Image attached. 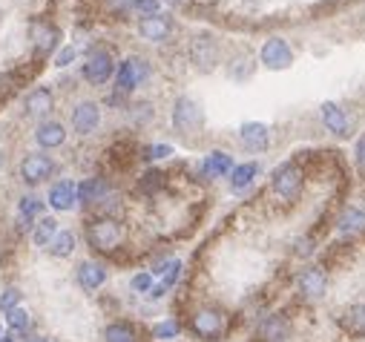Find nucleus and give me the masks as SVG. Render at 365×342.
Instances as JSON below:
<instances>
[{
	"label": "nucleus",
	"mask_w": 365,
	"mask_h": 342,
	"mask_svg": "<svg viewBox=\"0 0 365 342\" xmlns=\"http://www.w3.org/2000/svg\"><path fill=\"white\" fill-rule=\"evenodd\" d=\"M121 239H124V231H121L118 219L98 216L87 224V242H89V248L98 253H113L121 244Z\"/></svg>",
	"instance_id": "f257e3e1"
},
{
	"label": "nucleus",
	"mask_w": 365,
	"mask_h": 342,
	"mask_svg": "<svg viewBox=\"0 0 365 342\" xmlns=\"http://www.w3.org/2000/svg\"><path fill=\"white\" fill-rule=\"evenodd\" d=\"M228 328V317L219 308H199V311L190 317V331L204 342H216Z\"/></svg>",
	"instance_id": "f03ea898"
},
{
	"label": "nucleus",
	"mask_w": 365,
	"mask_h": 342,
	"mask_svg": "<svg viewBox=\"0 0 365 342\" xmlns=\"http://www.w3.org/2000/svg\"><path fill=\"white\" fill-rule=\"evenodd\" d=\"M150 75V67L144 58H126L118 63V72H115V92L118 95H130L141 81Z\"/></svg>",
	"instance_id": "7ed1b4c3"
},
{
	"label": "nucleus",
	"mask_w": 365,
	"mask_h": 342,
	"mask_svg": "<svg viewBox=\"0 0 365 342\" xmlns=\"http://www.w3.org/2000/svg\"><path fill=\"white\" fill-rule=\"evenodd\" d=\"M274 193L279 195L282 202H296L302 195V170L296 164H282L276 173H274Z\"/></svg>",
	"instance_id": "20e7f679"
},
{
	"label": "nucleus",
	"mask_w": 365,
	"mask_h": 342,
	"mask_svg": "<svg viewBox=\"0 0 365 342\" xmlns=\"http://www.w3.org/2000/svg\"><path fill=\"white\" fill-rule=\"evenodd\" d=\"M113 75H115V63H113V55H109L107 49L89 52V58L84 61V81H89L92 87H101Z\"/></svg>",
	"instance_id": "39448f33"
},
{
	"label": "nucleus",
	"mask_w": 365,
	"mask_h": 342,
	"mask_svg": "<svg viewBox=\"0 0 365 342\" xmlns=\"http://www.w3.org/2000/svg\"><path fill=\"white\" fill-rule=\"evenodd\" d=\"M201 121H204L201 107L193 101V98L181 95L176 101V107H173V127H176L181 136H190L196 127H201Z\"/></svg>",
	"instance_id": "423d86ee"
},
{
	"label": "nucleus",
	"mask_w": 365,
	"mask_h": 342,
	"mask_svg": "<svg viewBox=\"0 0 365 342\" xmlns=\"http://www.w3.org/2000/svg\"><path fill=\"white\" fill-rule=\"evenodd\" d=\"M259 55H262V63H265V67H267V70H274V72L288 70L291 63H294V52H291V46L285 43L282 38H267Z\"/></svg>",
	"instance_id": "0eeeda50"
},
{
	"label": "nucleus",
	"mask_w": 365,
	"mask_h": 342,
	"mask_svg": "<svg viewBox=\"0 0 365 342\" xmlns=\"http://www.w3.org/2000/svg\"><path fill=\"white\" fill-rule=\"evenodd\" d=\"M55 173V161L43 153H29L23 161H21V175L26 184H41L46 182Z\"/></svg>",
	"instance_id": "6e6552de"
},
{
	"label": "nucleus",
	"mask_w": 365,
	"mask_h": 342,
	"mask_svg": "<svg viewBox=\"0 0 365 342\" xmlns=\"http://www.w3.org/2000/svg\"><path fill=\"white\" fill-rule=\"evenodd\" d=\"M101 124V109L98 104H92V101H81L75 109H72V129L78 136H89L95 133Z\"/></svg>",
	"instance_id": "1a4fd4ad"
},
{
	"label": "nucleus",
	"mask_w": 365,
	"mask_h": 342,
	"mask_svg": "<svg viewBox=\"0 0 365 342\" xmlns=\"http://www.w3.org/2000/svg\"><path fill=\"white\" fill-rule=\"evenodd\" d=\"M58 38H60V35H58V29H55L52 23H46V21H35V23H32V43H35L38 61L55 52Z\"/></svg>",
	"instance_id": "9d476101"
},
{
	"label": "nucleus",
	"mask_w": 365,
	"mask_h": 342,
	"mask_svg": "<svg viewBox=\"0 0 365 342\" xmlns=\"http://www.w3.org/2000/svg\"><path fill=\"white\" fill-rule=\"evenodd\" d=\"M190 55H193V63L201 70V72H210L216 63H219V46L213 38L208 35H201L193 41V49H190Z\"/></svg>",
	"instance_id": "9b49d317"
},
{
	"label": "nucleus",
	"mask_w": 365,
	"mask_h": 342,
	"mask_svg": "<svg viewBox=\"0 0 365 342\" xmlns=\"http://www.w3.org/2000/svg\"><path fill=\"white\" fill-rule=\"evenodd\" d=\"M325 288H328V276L322 268H308L299 276V293H302L305 299H322Z\"/></svg>",
	"instance_id": "f8f14e48"
},
{
	"label": "nucleus",
	"mask_w": 365,
	"mask_h": 342,
	"mask_svg": "<svg viewBox=\"0 0 365 342\" xmlns=\"http://www.w3.org/2000/svg\"><path fill=\"white\" fill-rule=\"evenodd\" d=\"M173 32V23L167 14H147V18H141L138 21V35L141 38H147V41H164L167 35Z\"/></svg>",
	"instance_id": "ddd939ff"
},
{
	"label": "nucleus",
	"mask_w": 365,
	"mask_h": 342,
	"mask_svg": "<svg viewBox=\"0 0 365 342\" xmlns=\"http://www.w3.org/2000/svg\"><path fill=\"white\" fill-rule=\"evenodd\" d=\"M242 144L253 153H262V150H267V144H271V133H267L265 124L247 121V124H242Z\"/></svg>",
	"instance_id": "4468645a"
},
{
	"label": "nucleus",
	"mask_w": 365,
	"mask_h": 342,
	"mask_svg": "<svg viewBox=\"0 0 365 342\" xmlns=\"http://www.w3.org/2000/svg\"><path fill=\"white\" fill-rule=\"evenodd\" d=\"M107 282V268L101 262H81L78 265V285L84 290H98Z\"/></svg>",
	"instance_id": "2eb2a0df"
},
{
	"label": "nucleus",
	"mask_w": 365,
	"mask_h": 342,
	"mask_svg": "<svg viewBox=\"0 0 365 342\" xmlns=\"http://www.w3.org/2000/svg\"><path fill=\"white\" fill-rule=\"evenodd\" d=\"M78 202V187L72 182H58L49 187V204L55 210H60V213H67V210H72Z\"/></svg>",
	"instance_id": "dca6fc26"
},
{
	"label": "nucleus",
	"mask_w": 365,
	"mask_h": 342,
	"mask_svg": "<svg viewBox=\"0 0 365 342\" xmlns=\"http://www.w3.org/2000/svg\"><path fill=\"white\" fill-rule=\"evenodd\" d=\"M35 138H38V144L43 147V150H55V147H60L63 141H67V129H63L60 121H43L35 129Z\"/></svg>",
	"instance_id": "f3484780"
},
{
	"label": "nucleus",
	"mask_w": 365,
	"mask_h": 342,
	"mask_svg": "<svg viewBox=\"0 0 365 342\" xmlns=\"http://www.w3.org/2000/svg\"><path fill=\"white\" fill-rule=\"evenodd\" d=\"M288 322H285V317H276V314H271V317H265L262 322H259V339H265V342H285L288 339Z\"/></svg>",
	"instance_id": "a211bd4d"
},
{
	"label": "nucleus",
	"mask_w": 365,
	"mask_h": 342,
	"mask_svg": "<svg viewBox=\"0 0 365 342\" xmlns=\"http://www.w3.org/2000/svg\"><path fill=\"white\" fill-rule=\"evenodd\" d=\"M26 112L29 116H49L52 112V107H55V98H52V92L46 89V87H38V89H32L29 95H26Z\"/></svg>",
	"instance_id": "6ab92c4d"
},
{
	"label": "nucleus",
	"mask_w": 365,
	"mask_h": 342,
	"mask_svg": "<svg viewBox=\"0 0 365 342\" xmlns=\"http://www.w3.org/2000/svg\"><path fill=\"white\" fill-rule=\"evenodd\" d=\"M109 193L107 178H87V182L78 187V202L81 204H101Z\"/></svg>",
	"instance_id": "aec40b11"
},
{
	"label": "nucleus",
	"mask_w": 365,
	"mask_h": 342,
	"mask_svg": "<svg viewBox=\"0 0 365 342\" xmlns=\"http://www.w3.org/2000/svg\"><path fill=\"white\" fill-rule=\"evenodd\" d=\"M322 124L328 127V133H337L342 136L345 129H348V116H345V109L334 101H325L322 104Z\"/></svg>",
	"instance_id": "412c9836"
},
{
	"label": "nucleus",
	"mask_w": 365,
	"mask_h": 342,
	"mask_svg": "<svg viewBox=\"0 0 365 342\" xmlns=\"http://www.w3.org/2000/svg\"><path fill=\"white\" fill-rule=\"evenodd\" d=\"M201 173H204V175H213V178L228 175V173H233V158H230L228 153H210L208 158H204Z\"/></svg>",
	"instance_id": "4be33fe9"
},
{
	"label": "nucleus",
	"mask_w": 365,
	"mask_h": 342,
	"mask_svg": "<svg viewBox=\"0 0 365 342\" xmlns=\"http://www.w3.org/2000/svg\"><path fill=\"white\" fill-rule=\"evenodd\" d=\"M58 236V222L52 216H43L38 219L35 224V231H32V242L38 244V248H49V242Z\"/></svg>",
	"instance_id": "5701e85b"
},
{
	"label": "nucleus",
	"mask_w": 365,
	"mask_h": 342,
	"mask_svg": "<svg viewBox=\"0 0 365 342\" xmlns=\"http://www.w3.org/2000/svg\"><path fill=\"white\" fill-rule=\"evenodd\" d=\"M256 173H259V167L253 164V161H247V164H242V167H233V173H230V187L236 193L247 190L253 184V178H256Z\"/></svg>",
	"instance_id": "b1692460"
},
{
	"label": "nucleus",
	"mask_w": 365,
	"mask_h": 342,
	"mask_svg": "<svg viewBox=\"0 0 365 342\" xmlns=\"http://www.w3.org/2000/svg\"><path fill=\"white\" fill-rule=\"evenodd\" d=\"M104 342H138V331L130 322H113V325H107Z\"/></svg>",
	"instance_id": "393cba45"
},
{
	"label": "nucleus",
	"mask_w": 365,
	"mask_h": 342,
	"mask_svg": "<svg viewBox=\"0 0 365 342\" xmlns=\"http://www.w3.org/2000/svg\"><path fill=\"white\" fill-rule=\"evenodd\" d=\"M342 328L351 331L354 336H365V305H354L351 311H345Z\"/></svg>",
	"instance_id": "a878e982"
},
{
	"label": "nucleus",
	"mask_w": 365,
	"mask_h": 342,
	"mask_svg": "<svg viewBox=\"0 0 365 342\" xmlns=\"http://www.w3.org/2000/svg\"><path fill=\"white\" fill-rule=\"evenodd\" d=\"M75 250V233L72 231H58V236L49 242V253L58 259H67Z\"/></svg>",
	"instance_id": "bb28decb"
},
{
	"label": "nucleus",
	"mask_w": 365,
	"mask_h": 342,
	"mask_svg": "<svg viewBox=\"0 0 365 342\" xmlns=\"http://www.w3.org/2000/svg\"><path fill=\"white\" fill-rule=\"evenodd\" d=\"M365 224V210H360V207H348L345 213L340 216V222H337V227L340 231H360V227Z\"/></svg>",
	"instance_id": "cd10ccee"
},
{
	"label": "nucleus",
	"mask_w": 365,
	"mask_h": 342,
	"mask_svg": "<svg viewBox=\"0 0 365 342\" xmlns=\"http://www.w3.org/2000/svg\"><path fill=\"white\" fill-rule=\"evenodd\" d=\"M41 210H43V202L41 199H35V195H23V199H21V224L26 227L32 219L41 213Z\"/></svg>",
	"instance_id": "c85d7f7f"
},
{
	"label": "nucleus",
	"mask_w": 365,
	"mask_h": 342,
	"mask_svg": "<svg viewBox=\"0 0 365 342\" xmlns=\"http://www.w3.org/2000/svg\"><path fill=\"white\" fill-rule=\"evenodd\" d=\"M6 322H9V328L18 331V334H26L29 325H32V319H29V314L23 311V308H12V311H6Z\"/></svg>",
	"instance_id": "c756f323"
},
{
	"label": "nucleus",
	"mask_w": 365,
	"mask_h": 342,
	"mask_svg": "<svg viewBox=\"0 0 365 342\" xmlns=\"http://www.w3.org/2000/svg\"><path fill=\"white\" fill-rule=\"evenodd\" d=\"M155 273L162 276V285H164V288H173V285L181 279V262H164Z\"/></svg>",
	"instance_id": "7c9ffc66"
},
{
	"label": "nucleus",
	"mask_w": 365,
	"mask_h": 342,
	"mask_svg": "<svg viewBox=\"0 0 365 342\" xmlns=\"http://www.w3.org/2000/svg\"><path fill=\"white\" fill-rule=\"evenodd\" d=\"M162 184H164V173L162 170H147L144 175H141V190H144V193L162 190Z\"/></svg>",
	"instance_id": "2f4dec72"
},
{
	"label": "nucleus",
	"mask_w": 365,
	"mask_h": 342,
	"mask_svg": "<svg viewBox=\"0 0 365 342\" xmlns=\"http://www.w3.org/2000/svg\"><path fill=\"white\" fill-rule=\"evenodd\" d=\"M179 322L176 319H167V322H158L155 328H153V334L158 336V339H176L179 336Z\"/></svg>",
	"instance_id": "473e14b6"
},
{
	"label": "nucleus",
	"mask_w": 365,
	"mask_h": 342,
	"mask_svg": "<svg viewBox=\"0 0 365 342\" xmlns=\"http://www.w3.org/2000/svg\"><path fill=\"white\" fill-rule=\"evenodd\" d=\"M107 9L118 14V18H124V14L135 12V0H107Z\"/></svg>",
	"instance_id": "72a5a7b5"
},
{
	"label": "nucleus",
	"mask_w": 365,
	"mask_h": 342,
	"mask_svg": "<svg viewBox=\"0 0 365 342\" xmlns=\"http://www.w3.org/2000/svg\"><path fill=\"white\" fill-rule=\"evenodd\" d=\"M18 302H21V290L18 288H6L3 293H0V308H3V311L18 308Z\"/></svg>",
	"instance_id": "f704fd0d"
},
{
	"label": "nucleus",
	"mask_w": 365,
	"mask_h": 342,
	"mask_svg": "<svg viewBox=\"0 0 365 342\" xmlns=\"http://www.w3.org/2000/svg\"><path fill=\"white\" fill-rule=\"evenodd\" d=\"M167 156H173V150H170L167 144H153V147H147V150H144L147 161H158V158H167Z\"/></svg>",
	"instance_id": "c9c22d12"
},
{
	"label": "nucleus",
	"mask_w": 365,
	"mask_h": 342,
	"mask_svg": "<svg viewBox=\"0 0 365 342\" xmlns=\"http://www.w3.org/2000/svg\"><path fill=\"white\" fill-rule=\"evenodd\" d=\"M150 288H153V273H138V276H133V290L150 293Z\"/></svg>",
	"instance_id": "e433bc0d"
},
{
	"label": "nucleus",
	"mask_w": 365,
	"mask_h": 342,
	"mask_svg": "<svg viewBox=\"0 0 365 342\" xmlns=\"http://www.w3.org/2000/svg\"><path fill=\"white\" fill-rule=\"evenodd\" d=\"M75 55H78L75 46H63L60 52H58V58H55V67H69V63L75 61Z\"/></svg>",
	"instance_id": "4c0bfd02"
},
{
	"label": "nucleus",
	"mask_w": 365,
	"mask_h": 342,
	"mask_svg": "<svg viewBox=\"0 0 365 342\" xmlns=\"http://www.w3.org/2000/svg\"><path fill=\"white\" fill-rule=\"evenodd\" d=\"M135 12H141L147 18V14H158V0H135Z\"/></svg>",
	"instance_id": "58836bf2"
},
{
	"label": "nucleus",
	"mask_w": 365,
	"mask_h": 342,
	"mask_svg": "<svg viewBox=\"0 0 365 342\" xmlns=\"http://www.w3.org/2000/svg\"><path fill=\"white\" fill-rule=\"evenodd\" d=\"M354 153H357V164H360V170H365V136L357 141V150H354Z\"/></svg>",
	"instance_id": "ea45409f"
},
{
	"label": "nucleus",
	"mask_w": 365,
	"mask_h": 342,
	"mask_svg": "<svg viewBox=\"0 0 365 342\" xmlns=\"http://www.w3.org/2000/svg\"><path fill=\"white\" fill-rule=\"evenodd\" d=\"M23 342H49V339H43V336H29V339H23Z\"/></svg>",
	"instance_id": "a19ab883"
},
{
	"label": "nucleus",
	"mask_w": 365,
	"mask_h": 342,
	"mask_svg": "<svg viewBox=\"0 0 365 342\" xmlns=\"http://www.w3.org/2000/svg\"><path fill=\"white\" fill-rule=\"evenodd\" d=\"M167 3H173V6H179V3H181V0H167Z\"/></svg>",
	"instance_id": "79ce46f5"
},
{
	"label": "nucleus",
	"mask_w": 365,
	"mask_h": 342,
	"mask_svg": "<svg viewBox=\"0 0 365 342\" xmlns=\"http://www.w3.org/2000/svg\"><path fill=\"white\" fill-rule=\"evenodd\" d=\"M0 164H3V156H0Z\"/></svg>",
	"instance_id": "37998d69"
}]
</instances>
